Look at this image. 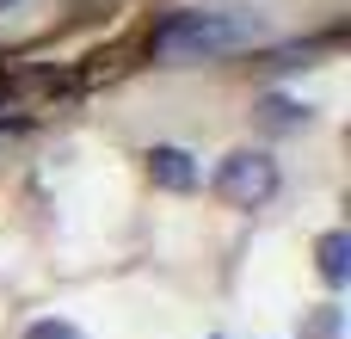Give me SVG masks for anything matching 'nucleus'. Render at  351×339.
<instances>
[{
  "mask_svg": "<svg viewBox=\"0 0 351 339\" xmlns=\"http://www.w3.org/2000/svg\"><path fill=\"white\" fill-rule=\"evenodd\" d=\"M259 37H265L259 12H241V6H185V12H167L148 31V56H160V62H210V56H234V49H247Z\"/></svg>",
  "mask_w": 351,
  "mask_h": 339,
  "instance_id": "obj_1",
  "label": "nucleus"
},
{
  "mask_svg": "<svg viewBox=\"0 0 351 339\" xmlns=\"http://www.w3.org/2000/svg\"><path fill=\"white\" fill-rule=\"evenodd\" d=\"M271 191H278V161H271V154L234 148V154L216 167V198H228V204H241V210H259Z\"/></svg>",
  "mask_w": 351,
  "mask_h": 339,
  "instance_id": "obj_2",
  "label": "nucleus"
},
{
  "mask_svg": "<svg viewBox=\"0 0 351 339\" xmlns=\"http://www.w3.org/2000/svg\"><path fill=\"white\" fill-rule=\"evenodd\" d=\"M148 173H154V185H167V191H191V185H197V161H191L185 148H173V142L148 148Z\"/></svg>",
  "mask_w": 351,
  "mask_h": 339,
  "instance_id": "obj_3",
  "label": "nucleus"
},
{
  "mask_svg": "<svg viewBox=\"0 0 351 339\" xmlns=\"http://www.w3.org/2000/svg\"><path fill=\"white\" fill-rule=\"evenodd\" d=\"M315 253H321V278L339 290V284H346V272H351V235H346V229L321 235V247H315Z\"/></svg>",
  "mask_w": 351,
  "mask_h": 339,
  "instance_id": "obj_4",
  "label": "nucleus"
},
{
  "mask_svg": "<svg viewBox=\"0 0 351 339\" xmlns=\"http://www.w3.org/2000/svg\"><path fill=\"white\" fill-rule=\"evenodd\" d=\"M265 124H271V130H296V124H308V105H296V99L271 93V99H265Z\"/></svg>",
  "mask_w": 351,
  "mask_h": 339,
  "instance_id": "obj_5",
  "label": "nucleus"
},
{
  "mask_svg": "<svg viewBox=\"0 0 351 339\" xmlns=\"http://www.w3.org/2000/svg\"><path fill=\"white\" fill-rule=\"evenodd\" d=\"M25 339H86L74 321H62V315H43V321H31L25 327Z\"/></svg>",
  "mask_w": 351,
  "mask_h": 339,
  "instance_id": "obj_6",
  "label": "nucleus"
},
{
  "mask_svg": "<svg viewBox=\"0 0 351 339\" xmlns=\"http://www.w3.org/2000/svg\"><path fill=\"white\" fill-rule=\"evenodd\" d=\"M308 339H339V309H321L315 327H308Z\"/></svg>",
  "mask_w": 351,
  "mask_h": 339,
  "instance_id": "obj_7",
  "label": "nucleus"
},
{
  "mask_svg": "<svg viewBox=\"0 0 351 339\" xmlns=\"http://www.w3.org/2000/svg\"><path fill=\"white\" fill-rule=\"evenodd\" d=\"M6 6H19V0H0V12H6Z\"/></svg>",
  "mask_w": 351,
  "mask_h": 339,
  "instance_id": "obj_8",
  "label": "nucleus"
}]
</instances>
